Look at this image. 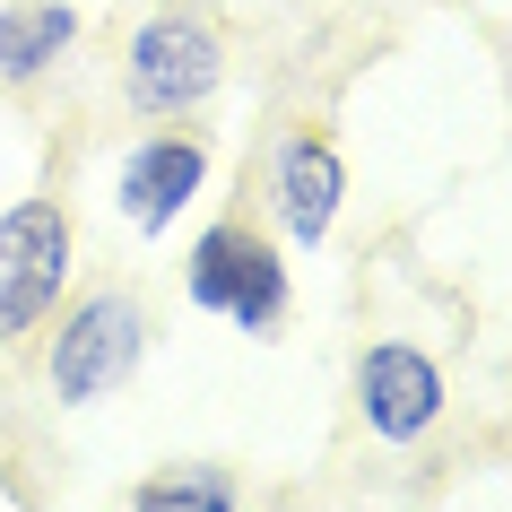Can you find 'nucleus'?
<instances>
[{"label": "nucleus", "instance_id": "1a4fd4ad", "mask_svg": "<svg viewBox=\"0 0 512 512\" xmlns=\"http://www.w3.org/2000/svg\"><path fill=\"white\" fill-rule=\"evenodd\" d=\"M122 512H243V486L217 460H165V469H139L131 478Z\"/></svg>", "mask_w": 512, "mask_h": 512}, {"label": "nucleus", "instance_id": "423d86ee", "mask_svg": "<svg viewBox=\"0 0 512 512\" xmlns=\"http://www.w3.org/2000/svg\"><path fill=\"white\" fill-rule=\"evenodd\" d=\"M200 191H209V139L183 131V122H148L113 165V209H122V226L139 243H165Z\"/></svg>", "mask_w": 512, "mask_h": 512}, {"label": "nucleus", "instance_id": "f257e3e1", "mask_svg": "<svg viewBox=\"0 0 512 512\" xmlns=\"http://www.w3.org/2000/svg\"><path fill=\"white\" fill-rule=\"evenodd\" d=\"M44 348V400L53 408H96L148 365V304L131 287H87L35 330Z\"/></svg>", "mask_w": 512, "mask_h": 512}, {"label": "nucleus", "instance_id": "0eeeda50", "mask_svg": "<svg viewBox=\"0 0 512 512\" xmlns=\"http://www.w3.org/2000/svg\"><path fill=\"white\" fill-rule=\"evenodd\" d=\"M270 217L296 252L330 243V226L348 217V157L330 131H287L270 148Z\"/></svg>", "mask_w": 512, "mask_h": 512}, {"label": "nucleus", "instance_id": "20e7f679", "mask_svg": "<svg viewBox=\"0 0 512 512\" xmlns=\"http://www.w3.org/2000/svg\"><path fill=\"white\" fill-rule=\"evenodd\" d=\"M79 278V226L53 191H27L0 209V348H27L35 330L70 304Z\"/></svg>", "mask_w": 512, "mask_h": 512}, {"label": "nucleus", "instance_id": "7ed1b4c3", "mask_svg": "<svg viewBox=\"0 0 512 512\" xmlns=\"http://www.w3.org/2000/svg\"><path fill=\"white\" fill-rule=\"evenodd\" d=\"M226 87V35L200 9H148L122 44V105L139 122H191Z\"/></svg>", "mask_w": 512, "mask_h": 512}, {"label": "nucleus", "instance_id": "6e6552de", "mask_svg": "<svg viewBox=\"0 0 512 512\" xmlns=\"http://www.w3.org/2000/svg\"><path fill=\"white\" fill-rule=\"evenodd\" d=\"M70 53H79L70 0H0V87H44Z\"/></svg>", "mask_w": 512, "mask_h": 512}, {"label": "nucleus", "instance_id": "39448f33", "mask_svg": "<svg viewBox=\"0 0 512 512\" xmlns=\"http://www.w3.org/2000/svg\"><path fill=\"white\" fill-rule=\"evenodd\" d=\"M348 400H356V426L374 434V443L417 452V443L452 417V374H443L434 348H417V339H374V348H356Z\"/></svg>", "mask_w": 512, "mask_h": 512}, {"label": "nucleus", "instance_id": "f03ea898", "mask_svg": "<svg viewBox=\"0 0 512 512\" xmlns=\"http://www.w3.org/2000/svg\"><path fill=\"white\" fill-rule=\"evenodd\" d=\"M183 296L191 313L243 330V339H278L287 330V304H296V270L261 226L243 217H209L191 235V261H183Z\"/></svg>", "mask_w": 512, "mask_h": 512}]
</instances>
